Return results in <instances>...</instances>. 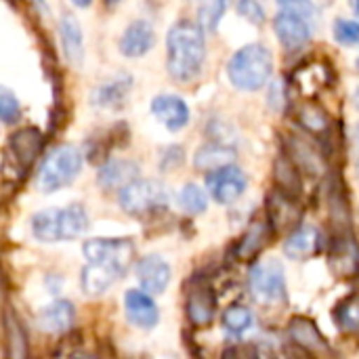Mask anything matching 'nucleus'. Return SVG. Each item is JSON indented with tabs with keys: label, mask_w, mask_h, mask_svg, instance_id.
Masks as SVG:
<instances>
[{
	"label": "nucleus",
	"mask_w": 359,
	"mask_h": 359,
	"mask_svg": "<svg viewBox=\"0 0 359 359\" xmlns=\"http://www.w3.org/2000/svg\"><path fill=\"white\" fill-rule=\"evenodd\" d=\"M351 4H353V11L359 15V0H351Z\"/></svg>",
	"instance_id": "79ce46f5"
},
{
	"label": "nucleus",
	"mask_w": 359,
	"mask_h": 359,
	"mask_svg": "<svg viewBox=\"0 0 359 359\" xmlns=\"http://www.w3.org/2000/svg\"><path fill=\"white\" fill-rule=\"evenodd\" d=\"M271 225L263 223V221H255L250 223V227L246 229V233L240 238L238 246H236V257L240 261H252L269 242L271 238Z\"/></svg>",
	"instance_id": "a878e982"
},
{
	"label": "nucleus",
	"mask_w": 359,
	"mask_h": 359,
	"mask_svg": "<svg viewBox=\"0 0 359 359\" xmlns=\"http://www.w3.org/2000/svg\"><path fill=\"white\" fill-rule=\"evenodd\" d=\"M124 311L128 322L141 330H151L160 322V311L156 301L141 290H128L124 294Z\"/></svg>",
	"instance_id": "a211bd4d"
},
{
	"label": "nucleus",
	"mask_w": 359,
	"mask_h": 359,
	"mask_svg": "<svg viewBox=\"0 0 359 359\" xmlns=\"http://www.w3.org/2000/svg\"><path fill=\"white\" fill-rule=\"evenodd\" d=\"M332 82V69L324 61H309L292 76V84L301 93H318Z\"/></svg>",
	"instance_id": "393cba45"
},
{
	"label": "nucleus",
	"mask_w": 359,
	"mask_h": 359,
	"mask_svg": "<svg viewBox=\"0 0 359 359\" xmlns=\"http://www.w3.org/2000/svg\"><path fill=\"white\" fill-rule=\"evenodd\" d=\"M236 4H238V13L250 23H257V25L265 23V11L259 0H236Z\"/></svg>",
	"instance_id": "e433bc0d"
},
{
	"label": "nucleus",
	"mask_w": 359,
	"mask_h": 359,
	"mask_svg": "<svg viewBox=\"0 0 359 359\" xmlns=\"http://www.w3.org/2000/svg\"><path fill=\"white\" fill-rule=\"evenodd\" d=\"M328 267L337 278H353L359 271V246L353 233L337 231L328 250Z\"/></svg>",
	"instance_id": "9d476101"
},
{
	"label": "nucleus",
	"mask_w": 359,
	"mask_h": 359,
	"mask_svg": "<svg viewBox=\"0 0 359 359\" xmlns=\"http://www.w3.org/2000/svg\"><path fill=\"white\" fill-rule=\"evenodd\" d=\"M288 339L309 355H316V358L334 355L328 341L324 339V334L320 332L316 322H311L309 318H303V316L292 318L288 322Z\"/></svg>",
	"instance_id": "9b49d317"
},
{
	"label": "nucleus",
	"mask_w": 359,
	"mask_h": 359,
	"mask_svg": "<svg viewBox=\"0 0 359 359\" xmlns=\"http://www.w3.org/2000/svg\"><path fill=\"white\" fill-rule=\"evenodd\" d=\"M223 326L227 332L240 337L252 326V311L246 305H231L223 311Z\"/></svg>",
	"instance_id": "473e14b6"
},
{
	"label": "nucleus",
	"mask_w": 359,
	"mask_h": 359,
	"mask_svg": "<svg viewBox=\"0 0 359 359\" xmlns=\"http://www.w3.org/2000/svg\"><path fill=\"white\" fill-rule=\"evenodd\" d=\"M278 4L282 6V11H290L297 13L305 19L316 17V4L313 0H278Z\"/></svg>",
	"instance_id": "4c0bfd02"
},
{
	"label": "nucleus",
	"mask_w": 359,
	"mask_h": 359,
	"mask_svg": "<svg viewBox=\"0 0 359 359\" xmlns=\"http://www.w3.org/2000/svg\"><path fill=\"white\" fill-rule=\"evenodd\" d=\"M74 320H76V309H74V303L69 301H55L50 305H46L38 318H36V324L42 332H48V334H61V332H67L72 326H74Z\"/></svg>",
	"instance_id": "4be33fe9"
},
{
	"label": "nucleus",
	"mask_w": 359,
	"mask_h": 359,
	"mask_svg": "<svg viewBox=\"0 0 359 359\" xmlns=\"http://www.w3.org/2000/svg\"><path fill=\"white\" fill-rule=\"evenodd\" d=\"M76 6H80V8H88L90 4H93V0H72Z\"/></svg>",
	"instance_id": "ea45409f"
},
{
	"label": "nucleus",
	"mask_w": 359,
	"mask_h": 359,
	"mask_svg": "<svg viewBox=\"0 0 359 359\" xmlns=\"http://www.w3.org/2000/svg\"><path fill=\"white\" fill-rule=\"evenodd\" d=\"M334 322L345 334H359V292L349 294L334 307Z\"/></svg>",
	"instance_id": "c756f323"
},
{
	"label": "nucleus",
	"mask_w": 359,
	"mask_h": 359,
	"mask_svg": "<svg viewBox=\"0 0 359 359\" xmlns=\"http://www.w3.org/2000/svg\"><path fill=\"white\" fill-rule=\"evenodd\" d=\"M273 172H276V181H278L280 189H284V191H288L292 196L301 194V189H303L301 170H299V166L288 156L286 158H278Z\"/></svg>",
	"instance_id": "7c9ffc66"
},
{
	"label": "nucleus",
	"mask_w": 359,
	"mask_h": 359,
	"mask_svg": "<svg viewBox=\"0 0 359 359\" xmlns=\"http://www.w3.org/2000/svg\"><path fill=\"white\" fill-rule=\"evenodd\" d=\"M273 29L286 50H299L311 40L309 19H305L297 13H290V11H282L276 15Z\"/></svg>",
	"instance_id": "ddd939ff"
},
{
	"label": "nucleus",
	"mask_w": 359,
	"mask_h": 359,
	"mask_svg": "<svg viewBox=\"0 0 359 359\" xmlns=\"http://www.w3.org/2000/svg\"><path fill=\"white\" fill-rule=\"evenodd\" d=\"M137 175H139V164L137 162H133V160H107L99 168L97 183L103 189L114 191V189H122L128 183H133L137 179Z\"/></svg>",
	"instance_id": "5701e85b"
},
{
	"label": "nucleus",
	"mask_w": 359,
	"mask_h": 359,
	"mask_svg": "<svg viewBox=\"0 0 359 359\" xmlns=\"http://www.w3.org/2000/svg\"><path fill=\"white\" fill-rule=\"evenodd\" d=\"M225 11H227V0H202L198 6V23L204 29L212 32L217 29Z\"/></svg>",
	"instance_id": "72a5a7b5"
},
{
	"label": "nucleus",
	"mask_w": 359,
	"mask_h": 359,
	"mask_svg": "<svg viewBox=\"0 0 359 359\" xmlns=\"http://www.w3.org/2000/svg\"><path fill=\"white\" fill-rule=\"evenodd\" d=\"M185 313L194 328H208L217 316V294L208 284H200L187 292Z\"/></svg>",
	"instance_id": "4468645a"
},
{
	"label": "nucleus",
	"mask_w": 359,
	"mask_h": 359,
	"mask_svg": "<svg viewBox=\"0 0 359 359\" xmlns=\"http://www.w3.org/2000/svg\"><path fill=\"white\" fill-rule=\"evenodd\" d=\"M206 59L204 27L191 21H177L166 36V69L172 80L187 84L202 72Z\"/></svg>",
	"instance_id": "f03ea898"
},
{
	"label": "nucleus",
	"mask_w": 359,
	"mask_h": 359,
	"mask_svg": "<svg viewBox=\"0 0 359 359\" xmlns=\"http://www.w3.org/2000/svg\"><path fill=\"white\" fill-rule=\"evenodd\" d=\"M297 120L305 130L313 135H326L330 130V116L318 103H303L297 109Z\"/></svg>",
	"instance_id": "c85d7f7f"
},
{
	"label": "nucleus",
	"mask_w": 359,
	"mask_h": 359,
	"mask_svg": "<svg viewBox=\"0 0 359 359\" xmlns=\"http://www.w3.org/2000/svg\"><path fill=\"white\" fill-rule=\"evenodd\" d=\"M353 105H355V107L359 109V88H355V90H353Z\"/></svg>",
	"instance_id": "a19ab883"
},
{
	"label": "nucleus",
	"mask_w": 359,
	"mask_h": 359,
	"mask_svg": "<svg viewBox=\"0 0 359 359\" xmlns=\"http://www.w3.org/2000/svg\"><path fill=\"white\" fill-rule=\"evenodd\" d=\"M248 290L257 305L278 307L288 299L286 271L278 259H265L252 265L248 273Z\"/></svg>",
	"instance_id": "423d86ee"
},
{
	"label": "nucleus",
	"mask_w": 359,
	"mask_h": 359,
	"mask_svg": "<svg viewBox=\"0 0 359 359\" xmlns=\"http://www.w3.org/2000/svg\"><path fill=\"white\" fill-rule=\"evenodd\" d=\"M179 206L183 208V212L187 215H202L206 208H208V198H206V191L196 185V183H187L181 191H179V198H177Z\"/></svg>",
	"instance_id": "2f4dec72"
},
{
	"label": "nucleus",
	"mask_w": 359,
	"mask_h": 359,
	"mask_svg": "<svg viewBox=\"0 0 359 359\" xmlns=\"http://www.w3.org/2000/svg\"><path fill=\"white\" fill-rule=\"evenodd\" d=\"M133 88V78L128 74H118L116 78L99 84L90 93V103L97 109H120Z\"/></svg>",
	"instance_id": "aec40b11"
},
{
	"label": "nucleus",
	"mask_w": 359,
	"mask_h": 359,
	"mask_svg": "<svg viewBox=\"0 0 359 359\" xmlns=\"http://www.w3.org/2000/svg\"><path fill=\"white\" fill-rule=\"evenodd\" d=\"M353 149H355V156H358V164H359V126L353 128Z\"/></svg>",
	"instance_id": "58836bf2"
},
{
	"label": "nucleus",
	"mask_w": 359,
	"mask_h": 359,
	"mask_svg": "<svg viewBox=\"0 0 359 359\" xmlns=\"http://www.w3.org/2000/svg\"><path fill=\"white\" fill-rule=\"evenodd\" d=\"M4 347L8 359L27 358V337L11 307L4 309Z\"/></svg>",
	"instance_id": "cd10ccee"
},
{
	"label": "nucleus",
	"mask_w": 359,
	"mask_h": 359,
	"mask_svg": "<svg viewBox=\"0 0 359 359\" xmlns=\"http://www.w3.org/2000/svg\"><path fill=\"white\" fill-rule=\"evenodd\" d=\"M42 145H44V137L38 128L34 126L19 128L8 139V158H13L15 166L21 172H27L34 160L40 156Z\"/></svg>",
	"instance_id": "f8f14e48"
},
{
	"label": "nucleus",
	"mask_w": 359,
	"mask_h": 359,
	"mask_svg": "<svg viewBox=\"0 0 359 359\" xmlns=\"http://www.w3.org/2000/svg\"><path fill=\"white\" fill-rule=\"evenodd\" d=\"M88 265L82 269L80 286L88 297L107 292L133 265L135 244L128 238H93L82 244Z\"/></svg>",
	"instance_id": "f257e3e1"
},
{
	"label": "nucleus",
	"mask_w": 359,
	"mask_h": 359,
	"mask_svg": "<svg viewBox=\"0 0 359 359\" xmlns=\"http://www.w3.org/2000/svg\"><path fill=\"white\" fill-rule=\"evenodd\" d=\"M88 212L82 204H69L67 208H48L32 217V233L42 244H55L76 240L88 229Z\"/></svg>",
	"instance_id": "20e7f679"
},
{
	"label": "nucleus",
	"mask_w": 359,
	"mask_h": 359,
	"mask_svg": "<svg viewBox=\"0 0 359 359\" xmlns=\"http://www.w3.org/2000/svg\"><path fill=\"white\" fill-rule=\"evenodd\" d=\"M8 2H17V0H8Z\"/></svg>",
	"instance_id": "c03bdc74"
},
{
	"label": "nucleus",
	"mask_w": 359,
	"mask_h": 359,
	"mask_svg": "<svg viewBox=\"0 0 359 359\" xmlns=\"http://www.w3.org/2000/svg\"><path fill=\"white\" fill-rule=\"evenodd\" d=\"M135 271H137V280H139L141 288L145 292H151V294H162L166 290V286L170 284V278H172L170 265L158 255L143 257L137 263Z\"/></svg>",
	"instance_id": "dca6fc26"
},
{
	"label": "nucleus",
	"mask_w": 359,
	"mask_h": 359,
	"mask_svg": "<svg viewBox=\"0 0 359 359\" xmlns=\"http://www.w3.org/2000/svg\"><path fill=\"white\" fill-rule=\"evenodd\" d=\"M273 74L271 50L263 44H246L236 50L227 63V78L231 86L244 93L261 90Z\"/></svg>",
	"instance_id": "7ed1b4c3"
},
{
	"label": "nucleus",
	"mask_w": 359,
	"mask_h": 359,
	"mask_svg": "<svg viewBox=\"0 0 359 359\" xmlns=\"http://www.w3.org/2000/svg\"><path fill=\"white\" fill-rule=\"evenodd\" d=\"M0 118L6 126L15 124L19 118H21V107H19V101L17 97L8 90V88H2L0 90Z\"/></svg>",
	"instance_id": "c9c22d12"
},
{
	"label": "nucleus",
	"mask_w": 359,
	"mask_h": 359,
	"mask_svg": "<svg viewBox=\"0 0 359 359\" xmlns=\"http://www.w3.org/2000/svg\"><path fill=\"white\" fill-rule=\"evenodd\" d=\"M206 185H208L210 196L219 204H233L236 200H240L244 196V191L248 187V177L242 168L227 164L223 168L208 172Z\"/></svg>",
	"instance_id": "6e6552de"
},
{
	"label": "nucleus",
	"mask_w": 359,
	"mask_h": 359,
	"mask_svg": "<svg viewBox=\"0 0 359 359\" xmlns=\"http://www.w3.org/2000/svg\"><path fill=\"white\" fill-rule=\"evenodd\" d=\"M322 233L313 225H299L284 242V255L292 261H305L322 252Z\"/></svg>",
	"instance_id": "6ab92c4d"
},
{
	"label": "nucleus",
	"mask_w": 359,
	"mask_h": 359,
	"mask_svg": "<svg viewBox=\"0 0 359 359\" xmlns=\"http://www.w3.org/2000/svg\"><path fill=\"white\" fill-rule=\"evenodd\" d=\"M284 147H286V156L299 166L301 172H305L309 177H318L324 172V158H322L320 149L305 137L286 135Z\"/></svg>",
	"instance_id": "2eb2a0df"
},
{
	"label": "nucleus",
	"mask_w": 359,
	"mask_h": 359,
	"mask_svg": "<svg viewBox=\"0 0 359 359\" xmlns=\"http://www.w3.org/2000/svg\"><path fill=\"white\" fill-rule=\"evenodd\" d=\"M82 151L74 145L55 147L38 170V189L42 194H55L76 181L82 168Z\"/></svg>",
	"instance_id": "39448f33"
},
{
	"label": "nucleus",
	"mask_w": 359,
	"mask_h": 359,
	"mask_svg": "<svg viewBox=\"0 0 359 359\" xmlns=\"http://www.w3.org/2000/svg\"><path fill=\"white\" fill-rule=\"evenodd\" d=\"M120 208L130 217H147L151 212L164 210L170 204V191L162 181L135 179L120 189Z\"/></svg>",
	"instance_id": "0eeeda50"
},
{
	"label": "nucleus",
	"mask_w": 359,
	"mask_h": 359,
	"mask_svg": "<svg viewBox=\"0 0 359 359\" xmlns=\"http://www.w3.org/2000/svg\"><path fill=\"white\" fill-rule=\"evenodd\" d=\"M334 40L343 46H358L359 44V21L351 19H337L332 27Z\"/></svg>",
	"instance_id": "f704fd0d"
},
{
	"label": "nucleus",
	"mask_w": 359,
	"mask_h": 359,
	"mask_svg": "<svg viewBox=\"0 0 359 359\" xmlns=\"http://www.w3.org/2000/svg\"><path fill=\"white\" fill-rule=\"evenodd\" d=\"M59 38H61V46L65 53V59L72 65H82L84 61V36H82V27L80 21L65 13L59 21Z\"/></svg>",
	"instance_id": "b1692460"
},
{
	"label": "nucleus",
	"mask_w": 359,
	"mask_h": 359,
	"mask_svg": "<svg viewBox=\"0 0 359 359\" xmlns=\"http://www.w3.org/2000/svg\"><path fill=\"white\" fill-rule=\"evenodd\" d=\"M151 114L164 124L166 130L177 133L187 126L189 122V107L187 103L177 95H158L149 103Z\"/></svg>",
	"instance_id": "f3484780"
},
{
	"label": "nucleus",
	"mask_w": 359,
	"mask_h": 359,
	"mask_svg": "<svg viewBox=\"0 0 359 359\" xmlns=\"http://www.w3.org/2000/svg\"><path fill=\"white\" fill-rule=\"evenodd\" d=\"M103 2H105V4H107V6H114V4H118V2H120V0H103Z\"/></svg>",
	"instance_id": "37998d69"
},
{
	"label": "nucleus",
	"mask_w": 359,
	"mask_h": 359,
	"mask_svg": "<svg viewBox=\"0 0 359 359\" xmlns=\"http://www.w3.org/2000/svg\"><path fill=\"white\" fill-rule=\"evenodd\" d=\"M154 44H156V32L143 19L133 21L120 36V50L128 59H139L147 55L154 48Z\"/></svg>",
	"instance_id": "412c9836"
},
{
	"label": "nucleus",
	"mask_w": 359,
	"mask_h": 359,
	"mask_svg": "<svg viewBox=\"0 0 359 359\" xmlns=\"http://www.w3.org/2000/svg\"><path fill=\"white\" fill-rule=\"evenodd\" d=\"M267 219L273 231H294L303 221V206L297 202V196L273 189L267 196Z\"/></svg>",
	"instance_id": "1a4fd4ad"
},
{
	"label": "nucleus",
	"mask_w": 359,
	"mask_h": 359,
	"mask_svg": "<svg viewBox=\"0 0 359 359\" xmlns=\"http://www.w3.org/2000/svg\"><path fill=\"white\" fill-rule=\"evenodd\" d=\"M233 160H236V149L229 147V145H223V143L215 141V143L202 145V147L196 151L194 166H196L198 170L212 172V170H217V168H223V166L231 164Z\"/></svg>",
	"instance_id": "bb28decb"
}]
</instances>
